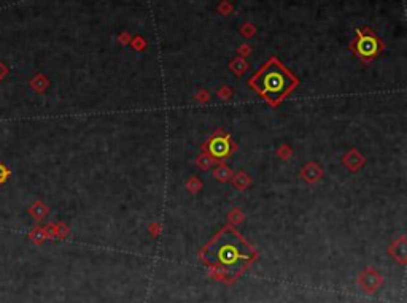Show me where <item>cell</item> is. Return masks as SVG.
<instances>
[{
	"mask_svg": "<svg viewBox=\"0 0 407 303\" xmlns=\"http://www.w3.org/2000/svg\"><path fill=\"white\" fill-rule=\"evenodd\" d=\"M209 150L215 157H224L229 152V143L226 138H213L209 145Z\"/></svg>",
	"mask_w": 407,
	"mask_h": 303,
	"instance_id": "cell-4",
	"label": "cell"
},
{
	"mask_svg": "<svg viewBox=\"0 0 407 303\" xmlns=\"http://www.w3.org/2000/svg\"><path fill=\"white\" fill-rule=\"evenodd\" d=\"M5 175H6V171L3 170V167H0V181L5 178Z\"/></svg>",
	"mask_w": 407,
	"mask_h": 303,
	"instance_id": "cell-5",
	"label": "cell"
},
{
	"mask_svg": "<svg viewBox=\"0 0 407 303\" xmlns=\"http://www.w3.org/2000/svg\"><path fill=\"white\" fill-rule=\"evenodd\" d=\"M250 84H252L267 102L275 105V103H279L285 95L296 86V80H294V76L290 72L285 70V67L279 60L271 59L269 62L250 80Z\"/></svg>",
	"mask_w": 407,
	"mask_h": 303,
	"instance_id": "cell-2",
	"label": "cell"
},
{
	"mask_svg": "<svg viewBox=\"0 0 407 303\" xmlns=\"http://www.w3.org/2000/svg\"><path fill=\"white\" fill-rule=\"evenodd\" d=\"M253 249L250 248L244 238L236 230L224 229L218 237L207 246L204 257L213 268L223 272L242 270L253 257Z\"/></svg>",
	"mask_w": 407,
	"mask_h": 303,
	"instance_id": "cell-1",
	"label": "cell"
},
{
	"mask_svg": "<svg viewBox=\"0 0 407 303\" xmlns=\"http://www.w3.org/2000/svg\"><path fill=\"white\" fill-rule=\"evenodd\" d=\"M379 49H380V43L376 35H372L371 32L360 33V38L357 40V53L361 57L365 59L374 57L379 53Z\"/></svg>",
	"mask_w": 407,
	"mask_h": 303,
	"instance_id": "cell-3",
	"label": "cell"
}]
</instances>
